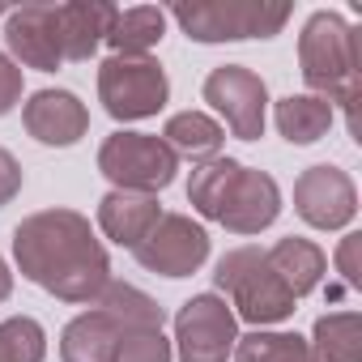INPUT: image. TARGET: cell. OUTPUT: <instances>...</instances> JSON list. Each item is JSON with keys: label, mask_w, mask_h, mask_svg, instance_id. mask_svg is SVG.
Segmentation results:
<instances>
[{"label": "cell", "mask_w": 362, "mask_h": 362, "mask_svg": "<svg viewBox=\"0 0 362 362\" xmlns=\"http://www.w3.org/2000/svg\"><path fill=\"white\" fill-rule=\"evenodd\" d=\"M47 332L35 315H9L0 324V362H43Z\"/></svg>", "instance_id": "cell-23"}, {"label": "cell", "mask_w": 362, "mask_h": 362, "mask_svg": "<svg viewBox=\"0 0 362 362\" xmlns=\"http://www.w3.org/2000/svg\"><path fill=\"white\" fill-rule=\"evenodd\" d=\"M315 362H362V315L358 311H328L315 320L311 332Z\"/></svg>", "instance_id": "cell-21"}, {"label": "cell", "mask_w": 362, "mask_h": 362, "mask_svg": "<svg viewBox=\"0 0 362 362\" xmlns=\"http://www.w3.org/2000/svg\"><path fill=\"white\" fill-rule=\"evenodd\" d=\"M235 362H315V354H311V341L298 332L256 328L235 341Z\"/></svg>", "instance_id": "cell-22"}, {"label": "cell", "mask_w": 362, "mask_h": 362, "mask_svg": "<svg viewBox=\"0 0 362 362\" xmlns=\"http://www.w3.org/2000/svg\"><path fill=\"white\" fill-rule=\"evenodd\" d=\"M13 294V273H9V264L5 260H0V303H5Z\"/></svg>", "instance_id": "cell-28"}, {"label": "cell", "mask_w": 362, "mask_h": 362, "mask_svg": "<svg viewBox=\"0 0 362 362\" xmlns=\"http://www.w3.org/2000/svg\"><path fill=\"white\" fill-rule=\"evenodd\" d=\"M98 98L111 119L132 124V119H149L166 107L170 81L153 56H107L98 64Z\"/></svg>", "instance_id": "cell-7"}, {"label": "cell", "mask_w": 362, "mask_h": 362, "mask_svg": "<svg viewBox=\"0 0 362 362\" xmlns=\"http://www.w3.org/2000/svg\"><path fill=\"white\" fill-rule=\"evenodd\" d=\"M358 247H362V235H345L341 247H337V269H341L345 286H362V277H358Z\"/></svg>", "instance_id": "cell-27"}, {"label": "cell", "mask_w": 362, "mask_h": 362, "mask_svg": "<svg viewBox=\"0 0 362 362\" xmlns=\"http://www.w3.org/2000/svg\"><path fill=\"white\" fill-rule=\"evenodd\" d=\"M5 47L9 60L22 69H39V73H56L64 64V43H60V22H56V5H22L5 18Z\"/></svg>", "instance_id": "cell-12"}, {"label": "cell", "mask_w": 362, "mask_h": 362, "mask_svg": "<svg viewBox=\"0 0 362 362\" xmlns=\"http://www.w3.org/2000/svg\"><path fill=\"white\" fill-rule=\"evenodd\" d=\"M22 124L39 145L69 149L90 132V111L73 90H39L22 107Z\"/></svg>", "instance_id": "cell-13"}, {"label": "cell", "mask_w": 362, "mask_h": 362, "mask_svg": "<svg viewBox=\"0 0 362 362\" xmlns=\"http://www.w3.org/2000/svg\"><path fill=\"white\" fill-rule=\"evenodd\" d=\"M294 214L315 230H345L354 222V214H358L354 179L332 162L307 166L294 179Z\"/></svg>", "instance_id": "cell-11"}, {"label": "cell", "mask_w": 362, "mask_h": 362, "mask_svg": "<svg viewBox=\"0 0 362 362\" xmlns=\"http://www.w3.org/2000/svg\"><path fill=\"white\" fill-rule=\"evenodd\" d=\"M158 218H162V205H158V197H145V192H115L111 188L98 201V230L128 252L158 226Z\"/></svg>", "instance_id": "cell-15"}, {"label": "cell", "mask_w": 362, "mask_h": 362, "mask_svg": "<svg viewBox=\"0 0 362 362\" xmlns=\"http://www.w3.org/2000/svg\"><path fill=\"white\" fill-rule=\"evenodd\" d=\"M13 260L22 277L60 303H94L111 281L107 247L77 209H39L13 226Z\"/></svg>", "instance_id": "cell-1"}, {"label": "cell", "mask_w": 362, "mask_h": 362, "mask_svg": "<svg viewBox=\"0 0 362 362\" xmlns=\"http://www.w3.org/2000/svg\"><path fill=\"white\" fill-rule=\"evenodd\" d=\"M18 192H22V162L0 145V209H5Z\"/></svg>", "instance_id": "cell-26"}, {"label": "cell", "mask_w": 362, "mask_h": 362, "mask_svg": "<svg viewBox=\"0 0 362 362\" xmlns=\"http://www.w3.org/2000/svg\"><path fill=\"white\" fill-rule=\"evenodd\" d=\"M22 103V69L9 60V52H0V115H9Z\"/></svg>", "instance_id": "cell-25"}, {"label": "cell", "mask_w": 362, "mask_h": 362, "mask_svg": "<svg viewBox=\"0 0 362 362\" xmlns=\"http://www.w3.org/2000/svg\"><path fill=\"white\" fill-rule=\"evenodd\" d=\"M9 13H13V9H9V5H5V0H0V18H9Z\"/></svg>", "instance_id": "cell-29"}, {"label": "cell", "mask_w": 362, "mask_h": 362, "mask_svg": "<svg viewBox=\"0 0 362 362\" xmlns=\"http://www.w3.org/2000/svg\"><path fill=\"white\" fill-rule=\"evenodd\" d=\"M166 35V9L158 5H132V9H119L107 39L111 43V56H149Z\"/></svg>", "instance_id": "cell-19"}, {"label": "cell", "mask_w": 362, "mask_h": 362, "mask_svg": "<svg viewBox=\"0 0 362 362\" xmlns=\"http://www.w3.org/2000/svg\"><path fill=\"white\" fill-rule=\"evenodd\" d=\"M188 201L201 218L226 226L230 235H260L281 214V188L269 170L243 166L235 158H209L192 166Z\"/></svg>", "instance_id": "cell-2"}, {"label": "cell", "mask_w": 362, "mask_h": 362, "mask_svg": "<svg viewBox=\"0 0 362 362\" xmlns=\"http://www.w3.org/2000/svg\"><path fill=\"white\" fill-rule=\"evenodd\" d=\"M264 256H269V264L277 269V277L290 286V294H294V298L311 294V290L324 281V273H328V256H324L311 239H298V235L277 239Z\"/></svg>", "instance_id": "cell-17"}, {"label": "cell", "mask_w": 362, "mask_h": 362, "mask_svg": "<svg viewBox=\"0 0 362 362\" xmlns=\"http://www.w3.org/2000/svg\"><path fill=\"white\" fill-rule=\"evenodd\" d=\"M298 73L311 94L328 98L332 111H345L349 136H358V98H362V56H358V30L332 13L315 9L298 35Z\"/></svg>", "instance_id": "cell-3"}, {"label": "cell", "mask_w": 362, "mask_h": 362, "mask_svg": "<svg viewBox=\"0 0 362 362\" xmlns=\"http://www.w3.org/2000/svg\"><path fill=\"white\" fill-rule=\"evenodd\" d=\"M124 324L107 311V307H90L81 315H73L60 332V362H111V349L119 341Z\"/></svg>", "instance_id": "cell-16"}, {"label": "cell", "mask_w": 362, "mask_h": 362, "mask_svg": "<svg viewBox=\"0 0 362 362\" xmlns=\"http://www.w3.org/2000/svg\"><path fill=\"white\" fill-rule=\"evenodd\" d=\"M115 5L107 0H69L56 5V22H60V43H64V64H81L98 52V43L107 39L111 22H115Z\"/></svg>", "instance_id": "cell-14"}, {"label": "cell", "mask_w": 362, "mask_h": 362, "mask_svg": "<svg viewBox=\"0 0 362 362\" xmlns=\"http://www.w3.org/2000/svg\"><path fill=\"white\" fill-rule=\"evenodd\" d=\"M162 141L170 145L175 158H192V162H209V158H222V145H226V128L205 115V111H175L162 128Z\"/></svg>", "instance_id": "cell-18"}, {"label": "cell", "mask_w": 362, "mask_h": 362, "mask_svg": "<svg viewBox=\"0 0 362 362\" xmlns=\"http://www.w3.org/2000/svg\"><path fill=\"white\" fill-rule=\"evenodd\" d=\"M98 170L115 184V192H145L158 197L162 188L175 184L179 158L170 145L153 132H111L98 149Z\"/></svg>", "instance_id": "cell-6"}, {"label": "cell", "mask_w": 362, "mask_h": 362, "mask_svg": "<svg viewBox=\"0 0 362 362\" xmlns=\"http://www.w3.org/2000/svg\"><path fill=\"white\" fill-rule=\"evenodd\" d=\"M332 103L320 98V94H286L273 111L277 119V132L290 141V145H315L328 128H332Z\"/></svg>", "instance_id": "cell-20"}, {"label": "cell", "mask_w": 362, "mask_h": 362, "mask_svg": "<svg viewBox=\"0 0 362 362\" xmlns=\"http://www.w3.org/2000/svg\"><path fill=\"white\" fill-rule=\"evenodd\" d=\"M136 264L158 277H192L209 260V235L188 214H162L158 226L132 247Z\"/></svg>", "instance_id": "cell-10"}, {"label": "cell", "mask_w": 362, "mask_h": 362, "mask_svg": "<svg viewBox=\"0 0 362 362\" xmlns=\"http://www.w3.org/2000/svg\"><path fill=\"white\" fill-rule=\"evenodd\" d=\"M214 281L230 298L235 320H247V324L264 328V324H281V320L294 315L298 298L290 294V286L277 277V269L269 264V256L260 247H230L218 260Z\"/></svg>", "instance_id": "cell-5"}, {"label": "cell", "mask_w": 362, "mask_h": 362, "mask_svg": "<svg viewBox=\"0 0 362 362\" xmlns=\"http://www.w3.org/2000/svg\"><path fill=\"white\" fill-rule=\"evenodd\" d=\"M205 103L226 119L239 141H260L269 119V86L247 64H218L205 77Z\"/></svg>", "instance_id": "cell-9"}, {"label": "cell", "mask_w": 362, "mask_h": 362, "mask_svg": "<svg viewBox=\"0 0 362 362\" xmlns=\"http://www.w3.org/2000/svg\"><path fill=\"white\" fill-rule=\"evenodd\" d=\"M239 341V320L222 294H192L175 311L179 362H226Z\"/></svg>", "instance_id": "cell-8"}, {"label": "cell", "mask_w": 362, "mask_h": 362, "mask_svg": "<svg viewBox=\"0 0 362 362\" xmlns=\"http://www.w3.org/2000/svg\"><path fill=\"white\" fill-rule=\"evenodd\" d=\"M111 362H175V349L162 337V328H128L119 332Z\"/></svg>", "instance_id": "cell-24"}, {"label": "cell", "mask_w": 362, "mask_h": 362, "mask_svg": "<svg viewBox=\"0 0 362 362\" xmlns=\"http://www.w3.org/2000/svg\"><path fill=\"white\" fill-rule=\"evenodd\" d=\"M290 5L277 0H179L166 18L179 22L197 43H239V39H273L290 22Z\"/></svg>", "instance_id": "cell-4"}]
</instances>
